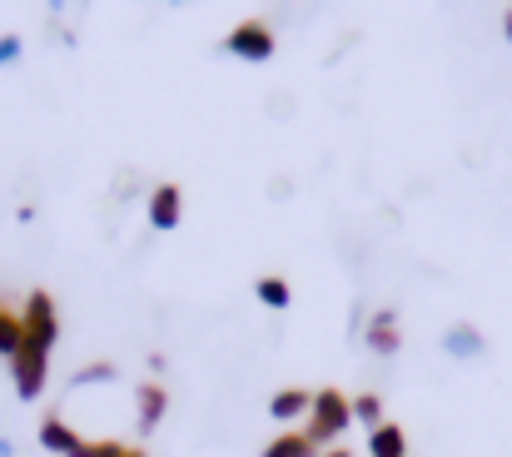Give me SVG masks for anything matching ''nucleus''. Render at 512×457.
<instances>
[{"label":"nucleus","mask_w":512,"mask_h":457,"mask_svg":"<svg viewBox=\"0 0 512 457\" xmlns=\"http://www.w3.org/2000/svg\"><path fill=\"white\" fill-rule=\"evenodd\" d=\"M50 343H55V308L35 294V299H30V318H25V348L50 353Z\"/></svg>","instance_id":"1"},{"label":"nucleus","mask_w":512,"mask_h":457,"mask_svg":"<svg viewBox=\"0 0 512 457\" xmlns=\"http://www.w3.org/2000/svg\"><path fill=\"white\" fill-rule=\"evenodd\" d=\"M229 45H234V55H249V60H264V55L274 50V35H269L264 25H239Z\"/></svg>","instance_id":"2"},{"label":"nucleus","mask_w":512,"mask_h":457,"mask_svg":"<svg viewBox=\"0 0 512 457\" xmlns=\"http://www.w3.org/2000/svg\"><path fill=\"white\" fill-rule=\"evenodd\" d=\"M343 418H348V413H343V398L339 393H324V398L314 403V438H334L343 428Z\"/></svg>","instance_id":"3"},{"label":"nucleus","mask_w":512,"mask_h":457,"mask_svg":"<svg viewBox=\"0 0 512 457\" xmlns=\"http://www.w3.org/2000/svg\"><path fill=\"white\" fill-rule=\"evenodd\" d=\"M40 363H45L40 348H20V393H25V398L40 393Z\"/></svg>","instance_id":"4"},{"label":"nucleus","mask_w":512,"mask_h":457,"mask_svg":"<svg viewBox=\"0 0 512 457\" xmlns=\"http://www.w3.org/2000/svg\"><path fill=\"white\" fill-rule=\"evenodd\" d=\"M150 219H155L160 229H170L174 219H179V189H155V199H150Z\"/></svg>","instance_id":"5"},{"label":"nucleus","mask_w":512,"mask_h":457,"mask_svg":"<svg viewBox=\"0 0 512 457\" xmlns=\"http://www.w3.org/2000/svg\"><path fill=\"white\" fill-rule=\"evenodd\" d=\"M20 348H25V323L0 313V353H20Z\"/></svg>","instance_id":"6"},{"label":"nucleus","mask_w":512,"mask_h":457,"mask_svg":"<svg viewBox=\"0 0 512 457\" xmlns=\"http://www.w3.org/2000/svg\"><path fill=\"white\" fill-rule=\"evenodd\" d=\"M40 438H45V443H50L55 453H75V448H80V443H75V438L65 433V423H55V418H50V423L40 428Z\"/></svg>","instance_id":"7"},{"label":"nucleus","mask_w":512,"mask_h":457,"mask_svg":"<svg viewBox=\"0 0 512 457\" xmlns=\"http://www.w3.org/2000/svg\"><path fill=\"white\" fill-rule=\"evenodd\" d=\"M398 453H403V433H398V428H378L373 457H398Z\"/></svg>","instance_id":"8"},{"label":"nucleus","mask_w":512,"mask_h":457,"mask_svg":"<svg viewBox=\"0 0 512 457\" xmlns=\"http://www.w3.org/2000/svg\"><path fill=\"white\" fill-rule=\"evenodd\" d=\"M304 403H309L304 393H279L269 413H274V418H299V413H304Z\"/></svg>","instance_id":"9"},{"label":"nucleus","mask_w":512,"mask_h":457,"mask_svg":"<svg viewBox=\"0 0 512 457\" xmlns=\"http://www.w3.org/2000/svg\"><path fill=\"white\" fill-rule=\"evenodd\" d=\"M259 299L269 308H284L289 304V284H284V279H264V284H259Z\"/></svg>","instance_id":"10"},{"label":"nucleus","mask_w":512,"mask_h":457,"mask_svg":"<svg viewBox=\"0 0 512 457\" xmlns=\"http://www.w3.org/2000/svg\"><path fill=\"white\" fill-rule=\"evenodd\" d=\"M309 453H314V448H309V438H279L264 457H309Z\"/></svg>","instance_id":"11"},{"label":"nucleus","mask_w":512,"mask_h":457,"mask_svg":"<svg viewBox=\"0 0 512 457\" xmlns=\"http://www.w3.org/2000/svg\"><path fill=\"white\" fill-rule=\"evenodd\" d=\"M160 403H165V398H160V388H145V423H155V418H160Z\"/></svg>","instance_id":"12"},{"label":"nucleus","mask_w":512,"mask_h":457,"mask_svg":"<svg viewBox=\"0 0 512 457\" xmlns=\"http://www.w3.org/2000/svg\"><path fill=\"white\" fill-rule=\"evenodd\" d=\"M353 413H358L363 423H378V398H358V403H353Z\"/></svg>","instance_id":"13"},{"label":"nucleus","mask_w":512,"mask_h":457,"mask_svg":"<svg viewBox=\"0 0 512 457\" xmlns=\"http://www.w3.org/2000/svg\"><path fill=\"white\" fill-rule=\"evenodd\" d=\"M15 55V40H0V60H10Z\"/></svg>","instance_id":"14"},{"label":"nucleus","mask_w":512,"mask_h":457,"mask_svg":"<svg viewBox=\"0 0 512 457\" xmlns=\"http://www.w3.org/2000/svg\"><path fill=\"white\" fill-rule=\"evenodd\" d=\"M334 457H343V453H334Z\"/></svg>","instance_id":"15"}]
</instances>
